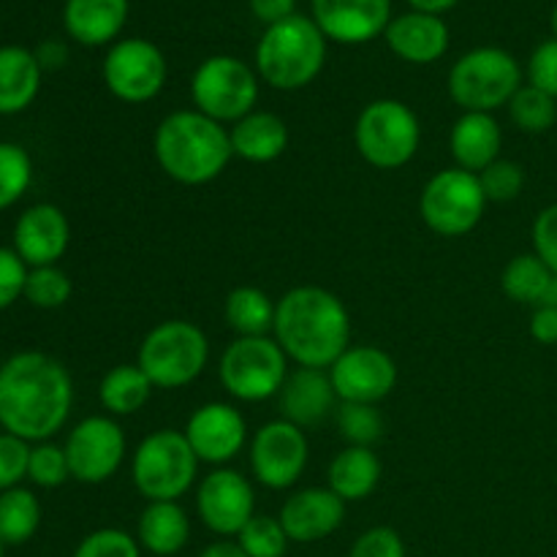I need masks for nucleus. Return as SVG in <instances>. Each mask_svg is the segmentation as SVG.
Listing matches in <instances>:
<instances>
[{
	"label": "nucleus",
	"instance_id": "4c0bfd02",
	"mask_svg": "<svg viewBox=\"0 0 557 557\" xmlns=\"http://www.w3.org/2000/svg\"><path fill=\"white\" fill-rule=\"evenodd\" d=\"M479 183H482L487 201L506 205V201H515L525 188V169L509 158H498L479 174Z\"/></svg>",
	"mask_w": 557,
	"mask_h": 557
},
{
	"label": "nucleus",
	"instance_id": "de8ad7c7",
	"mask_svg": "<svg viewBox=\"0 0 557 557\" xmlns=\"http://www.w3.org/2000/svg\"><path fill=\"white\" fill-rule=\"evenodd\" d=\"M531 337L542 346H557V308H533Z\"/></svg>",
	"mask_w": 557,
	"mask_h": 557
},
{
	"label": "nucleus",
	"instance_id": "f257e3e1",
	"mask_svg": "<svg viewBox=\"0 0 557 557\" xmlns=\"http://www.w3.org/2000/svg\"><path fill=\"white\" fill-rule=\"evenodd\" d=\"M71 406L74 381L49 354H14L0 368V428L5 433L44 444L63 430Z\"/></svg>",
	"mask_w": 557,
	"mask_h": 557
},
{
	"label": "nucleus",
	"instance_id": "a878e982",
	"mask_svg": "<svg viewBox=\"0 0 557 557\" xmlns=\"http://www.w3.org/2000/svg\"><path fill=\"white\" fill-rule=\"evenodd\" d=\"M234 156L248 163H272L286 152L288 128L283 117L264 109H253L228 128Z\"/></svg>",
	"mask_w": 557,
	"mask_h": 557
},
{
	"label": "nucleus",
	"instance_id": "423d86ee",
	"mask_svg": "<svg viewBox=\"0 0 557 557\" xmlns=\"http://www.w3.org/2000/svg\"><path fill=\"white\" fill-rule=\"evenodd\" d=\"M131 476L147 504L180 500L199 476V457L180 430H156L136 446L131 457Z\"/></svg>",
	"mask_w": 557,
	"mask_h": 557
},
{
	"label": "nucleus",
	"instance_id": "49530a36",
	"mask_svg": "<svg viewBox=\"0 0 557 557\" xmlns=\"http://www.w3.org/2000/svg\"><path fill=\"white\" fill-rule=\"evenodd\" d=\"M248 5H250V14L267 27L277 25V22L297 14V0H248Z\"/></svg>",
	"mask_w": 557,
	"mask_h": 557
},
{
	"label": "nucleus",
	"instance_id": "dca6fc26",
	"mask_svg": "<svg viewBox=\"0 0 557 557\" xmlns=\"http://www.w3.org/2000/svg\"><path fill=\"white\" fill-rule=\"evenodd\" d=\"M326 373L341 403L379 406L397 386L395 359L379 346H348Z\"/></svg>",
	"mask_w": 557,
	"mask_h": 557
},
{
	"label": "nucleus",
	"instance_id": "aec40b11",
	"mask_svg": "<svg viewBox=\"0 0 557 557\" xmlns=\"http://www.w3.org/2000/svg\"><path fill=\"white\" fill-rule=\"evenodd\" d=\"M71 243L69 218L54 205H36L20 215L14 226V250L27 267H52L63 259Z\"/></svg>",
	"mask_w": 557,
	"mask_h": 557
},
{
	"label": "nucleus",
	"instance_id": "f03ea898",
	"mask_svg": "<svg viewBox=\"0 0 557 557\" xmlns=\"http://www.w3.org/2000/svg\"><path fill=\"white\" fill-rule=\"evenodd\" d=\"M277 346L299 368L330 370L351 341V319L341 297L321 286H297L277 302Z\"/></svg>",
	"mask_w": 557,
	"mask_h": 557
},
{
	"label": "nucleus",
	"instance_id": "7c9ffc66",
	"mask_svg": "<svg viewBox=\"0 0 557 557\" xmlns=\"http://www.w3.org/2000/svg\"><path fill=\"white\" fill-rule=\"evenodd\" d=\"M555 272L539 259L536 253H520L504 267V275H500V288H504L506 297L511 302L531 305V308H539L547 294L549 283H553Z\"/></svg>",
	"mask_w": 557,
	"mask_h": 557
},
{
	"label": "nucleus",
	"instance_id": "e433bc0d",
	"mask_svg": "<svg viewBox=\"0 0 557 557\" xmlns=\"http://www.w3.org/2000/svg\"><path fill=\"white\" fill-rule=\"evenodd\" d=\"M239 547L248 557H283L288 549V536L281 520L270 515H256L237 536Z\"/></svg>",
	"mask_w": 557,
	"mask_h": 557
},
{
	"label": "nucleus",
	"instance_id": "603ef678",
	"mask_svg": "<svg viewBox=\"0 0 557 557\" xmlns=\"http://www.w3.org/2000/svg\"><path fill=\"white\" fill-rule=\"evenodd\" d=\"M549 30H553V38H557V3L553 5V14H549Z\"/></svg>",
	"mask_w": 557,
	"mask_h": 557
},
{
	"label": "nucleus",
	"instance_id": "6ab92c4d",
	"mask_svg": "<svg viewBox=\"0 0 557 557\" xmlns=\"http://www.w3.org/2000/svg\"><path fill=\"white\" fill-rule=\"evenodd\" d=\"M281 525L288 542L313 544L332 536L346 520V500L330 487H305L288 495L281 509Z\"/></svg>",
	"mask_w": 557,
	"mask_h": 557
},
{
	"label": "nucleus",
	"instance_id": "bb28decb",
	"mask_svg": "<svg viewBox=\"0 0 557 557\" xmlns=\"http://www.w3.org/2000/svg\"><path fill=\"white\" fill-rule=\"evenodd\" d=\"M41 65L25 47H0V114H20L41 90Z\"/></svg>",
	"mask_w": 557,
	"mask_h": 557
},
{
	"label": "nucleus",
	"instance_id": "5701e85b",
	"mask_svg": "<svg viewBox=\"0 0 557 557\" xmlns=\"http://www.w3.org/2000/svg\"><path fill=\"white\" fill-rule=\"evenodd\" d=\"M131 0H65V33L82 47H107L123 33Z\"/></svg>",
	"mask_w": 557,
	"mask_h": 557
},
{
	"label": "nucleus",
	"instance_id": "09e8293b",
	"mask_svg": "<svg viewBox=\"0 0 557 557\" xmlns=\"http://www.w3.org/2000/svg\"><path fill=\"white\" fill-rule=\"evenodd\" d=\"M36 60L41 69H60L69 60V49L60 41H44L41 47L36 49Z\"/></svg>",
	"mask_w": 557,
	"mask_h": 557
},
{
	"label": "nucleus",
	"instance_id": "9b49d317",
	"mask_svg": "<svg viewBox=\"0 0 557 557\" xmlns=\"http://www.w3.org/2000/svg\"><path fill=\"white\" fill-rule=\"evenodd\" d=\"M487 205L479 174L451 166L428 180L419 196V215L441 237H466L482 223Z\"/></svg>",
	"mask_w": 557,
	"mask_h": 557
},
{
	"label": "nucleus",
	"instance_id": "f8f14e48",
	"mask_svg": "<svg viewBox=\"0 0 557 557\" xmlns=\"http://www.w3.org/2000/svg\"><path fill=\"white\" fill-rule=\"evenodd\" d=\"M166 54L147 38H120L103 58V82L117 101H152L166 85Z\"/></svg>",
	"mask_w": 557,
	"mask_h": 557
},
{
	"label": "nucleus",
	"instance_id": "864d4df0",
	"mask_svg": "<svg viewBox=\"0 0 557 557\" xmlns=\"http://www.w3.org/2000/svg\"><path fill=\"white\" fill-rule=\"evenodd\" d=\"M3 547H5V544H3V542H0V557H3Z\"/></svg>",
	"mask_w": 557,
	"mask_h": 557
},
{
	"label": "nucleus",
	"instance_id": "ddd939ff",
	"mask_svg": "<svg viewBox=\"0 0 557 557\" xmlns=\"http://www.w3.org/2000/svg\"><path fill=\"white\" fill-rule=\"evenodd\" d=\"M310 460V444L302 428L275 419L250 441V471L267 490H288L299 482Z\"/></svg>",
	"mask_w": 557,
	"mask_h": 557
},
{
	"label": "nucleus",
	"instance_id": "393cba45",
	"mask_svg": "<svg viewBox=\"0 0 557 557\" xmlns=\"http://www.w3.org/2000/svg\"><path fill=\"white\" fill-rule=\"evenodd\" d=\"M136 542L145 553L156 557L183 553L185 544L190 542L188 511L180 506V500H152L139 515Z\"/></svg>",
	"mask_w": 557,
	"mask_h": 557
},
{
	"label": "nucleus",
	"instance_id": "412c9836",
	"mask_svg": "<svg viewBox=\"0 0 557 557\" xmlns=\"http://www.w3.org/2000/svg\"><path fill=\"white\" fill-rule=\"evenodd\" d=\"M386 44L400 60L413 65H430L449 52V25L444 16L424 14V11H406L392 16L384 33Z\"/></svg>",
	"mask_w": 557,
	"mask_h": 557
},
{
	"label": "nucleus",
	"instance_id": "c9c22d12",
	"mask_svg": "<svg viewBox=\"0 0 557 557\" xmlns=\"http://www.w3.org/2000/svg\"><path fill=\"white\" fill-rule=\"evenodd\" d=\"M71 277L60 270L58 264L52 267H33L27 272V281H25V294L22 297L27 299L30 305L41 310H54V308H63L65 302L71 299Z\"/></svg>",
	"mask_w": 557,
	"mask_h": 557
},
{
	"label": "nucleus",
	"instance_id": "2f4dec72",
	"mask_svg": "<svg viewBox=\"0 0 557 557\" xmlns=\"http://www.w3.org/2000/svg\"><path fill=\"white\" fill-rule=\"evenodd\" d=\"M41 525V504L25 487H11L0 493V542L25 544L36 536Z\"/></svg>",
	"mask_w": 557,
	"mask_h": 557
},
{
	"label": "nucleus",
	"instance_id": "f3484780",
	"mask_svg": "<svg viewBox=\"0 0 557 557\" xmlns=\"http://www.w3.org/2000/svg\"><path fill=\"white\" fill-rule=\"evenodd\" d=\"M183 433L199 462L221 468L243 451L248 441V422L232 403H205L190 413Z\"/></svg>",
	"mask_w": 557,
	"mask_h": 557
},
{
	"label": "nucleus",
	"instance_id": "37998d69",
	"mask_svg": "<svg viewBox=\"0 0 557 557\" xmlns=\"http://www.w3.org/2000/svg\"><path fill=\"white\" fill-rule=\"evenodd\" d=\"M348 557H406V544H403L400 533L386 525H379L364 531L354 542Z\"/></svg>",
	"mask_w": 557,
	"mask_h": 557
},
{
	"label": "nucleus",
	"instance_id": "c85d7f7f",
	"mask_svg": "<svg viewBox=\"0 0 557 557\" xmlns=\"http://www.w3.org/2000/svg\"><path fill=\"white\" fill-rule=\"evenodd\" d=\"M152 389L156 386L139 364H117L101 379L98 400L107 408L109 417H134L150 403Z\"/></svg>",
	"mask_w": 557,
	"mask_h": 557
},
{
	"label": "nucleus",
	"instance_id": "c03bdc74",
	"mask_svg": "<svg viewBox=\"0 0 557 557\" xmlns=\"http://www.w3.org/2000/svg\"><path fill=\"white\" fill-rule=\"evenodd\" d=\"M531 239L533 253L557 275V201L539 212L531 228Z\"/></svg>",
	"mask_w": 557,
	"mask_h": 557
},
{
	"label": "nucleus",
	"instance_id": "5fc2aeb1",
	"mask_svg": "<svg viewBox=\"0 0 557 557\" xmlns=\"http://www.w3.org/2000/svg\"><path fill=\"white\" fill-rule=\"evenodd\" d=\"M0 368H3V362H0Z\"/></svg>",
	"mask_w": 557,
	"mask_h": 557
},
{
	"label": "nucleus",
	"instance_id": "a19ab883",
	"mask_svg": "<svg viewBox=\"0 0 557 557\" xmlns=\"http://www.w3.org/2000/svg\"><path fill=\"white\" fill-rule=\"evenodd\" d=\"M27 466H30L27 441L11 433H0V493L20 487L22 479H27Z\"/></svg>",
	"mask_w": 557,
	"mask_h": 557
},
{
	"label": "nucleus",
	"instance_id": "0eeeda50",
	"mask_svg": "<svg viewBox=\"0 0 557 557\" xmlns=\"http://www.w3.org/2000/svg\"><path fill=\"white\" fill-rule=\"evenodd\" d=\"M522 87V69L500 47H476L457 58L449 71V96L462 112H487L509 107Z\"/></svg>",
	"mask_w": 557,
	"mask_h": 557
},
{
	"label": "nucleus",
	"instance_id": "4468645a",
	"mask_svg": "<svg viewBox=\"0 0 557 557\" xmlns=\"http://www.w3.org/2000/svg\"><path fill=\"white\" fill-rule=\"evenodd\" d=\"M71 479L82 484H103L123 468L125 433L114 417H87L65 438Z\"/></svg>",
	"mask_w": 557,
	"mask_h": 557
},
{
	"label": "nucleus",
	"instance_id": "473e14b6",
	"mask_svg": "<svg viewBox=\"0 0 557 557\" xmlns=\"http://www.w3.org/2000/svg\"><path fill=\"white\" fill-rule=\"evenodd\" d=\"M509 117L522 134H547L557 123V101L533 85H522L509 101Z\"/></svg>",
	"mask_w": 557,
	"mask_h": 557
},
{
	"label": "nucleus",
	"instance_id": "f704fd0d",
	"mask_svg": "<svg viewBox=\"0 0 557 557\" xmlns=\"http://www.w3.org/2000/svg\"><path fill=\"white\" fill-rule=\"evenodd\" d=\"M30 183L33 161L25 147L14 141H0V210L16 205L27 194Z\"/></svg>",
	"mask_w": 557,
	"mask_h": 557
},
{
	"label": "nucleus",
	"instance_id": "6e6552de",
	"mask_svg": "<svg viewBox=\"0 0 557 557\" xmlns=\"http://www.w3.org/2000/svg\"><path fill=\"white\" fill-rule=\"evenodd\" d=\"M422 141L417 112L397 98H379L359 112L354 125V145L359 156L375 169H400L413 161Z\"/></svg>",
	"mask_w": 557,
	"mask_h": 557
},
{
	"label": "nucleus",
	"instance_id": "20e7f679",
	"mask_svg": "<svg viewBox=\"0 0 557 557\" xmlns=\"http://www.w3.org/2000/svg\"><path fill=\"white\" fill-rule=\"evenodd\" d=\"M324 63L326 36L313 16L294 14L270 25L256 44V74L275 90H302L319 79Z\"/></svg>",
	"mask_w": 557,
	"mask_h": 557
},
{
	"label": "nucleus",
	"instance_id": "1a4fd4ad",
	"mask_svg": "<svg viewBox=\"0 0 557 557\" xmlns=\"http://www.w3.org/2000/svg\"><path fill=\"white\" fill-rule=\"evenodd\" d=\"M221 384L234 400L264 403L281 395L288 379V357L275 337H237L218 362Z\"/></svg>",
	"mask_w": 557,
	"mask_h": 557
},
{
	"label": "nucleus",
	"instance_id": "2eb2a0df",
	"mask_svg": "<svg viewBox=\"0 0 557 557\" xmlns=\"http://www.w3.org/2000/svg\"><path fill=\"white\" fill-rule=\"evenodd\" d=\"M196 511L207 531L215 536H239V531L256 517L253 484L232 468H215L196 487Z\"/></svg>",
	"mask_w": 557,
	"mask_h": 557
},
{
	"label": "nucleus",
	"instance_id": "7ed1b4c3",
	"mask_svg": "<svg viewBox=\"0 0 557 557\" xmlns=\"http://www.w3.org/2000/svg\"><path fill=\"white\" fill-rule=\"evenodd\" d=\"M158 166L180 185H207L226 172L234 158L228 128L199 109H177L158 123L152 136Z\"/></svg>",
	"mask_w": 557,
	"mask_h": 557
},
{
	"label": "nucleus",
	"instance_id": "ea45409f",
	"mask_svg": "<svg viewBox=\"0 0 557 557\" xmlns=\"http://www.w3.org/2000/svg\"><path fill=\"white\" fill-rule=\"evenodd\" d=\"M74 557H141V547L120 528H101L82 539Z\"/></svg>",
	"mask_w": 557,
	"mask_h": 557
},
{
	"label": "nucleus",
	"instance_id": "4be33fe9",
	"mask_svg": "<svg viewBox=\"0 0 557 557\" xmlns=\"http://www.w3.org/2000/svg\"><path fill=\"white\" fill-rule=\"evenodd\" d=\"M335 386H332L326 370L297 368L294 373H288L281 389L283 419L302 430L324 422L335 411Z\"/></svg>",
	"mask_w": 557,
	"mask_h": 557
},
{
	"label": "nucleus",
	"instance_id": "9d476101",
	"mask_svg": "<svg viewBox=\"0 0 557 557\" xmlns=\"http://www.w3.org/2000/svg\"><path fill=\"white\" fill-rule=\"evenodd\" d=\"M190 98L201 114L234 125L259 103V74L234 54H212L194 71Z\"/></svg>",
	"mask_w": 557,
	"mask_h": 557
},
{
	"label": "nucleus",
	"instance_id": "39448f33",
	"mask_svg": "<svg viewBox=\"0 0 557 557\" xmlns=\"http://www.w3.org/2000/svg\"><path fill=\"white\" fill-rule=\"evenodd\" d=\"M210 362V343L196 324L169 319L152 326L139 346L136 364L158 389H183L205 373Z\"/></svg>",
	"mask_w": 557,
	"mask_h": 557
},
{
	"label": "nucleus",
	"instance_id": "3c124183",
	"mask_svg": "<svg viewBox=\"0 0 557 557\" xmlns=\"http://www.w3.org/2000/svg\"><path fill=\"white\" fill-rule=\"evenodd\" d=\"M413 11H424V14H435V16H444L446 11L455 9L460 0H406Z\"/></svg>",
	"mask_w": 557,
	"mask_h": 557
},
{
	"label": "nucleus",
	"instance_id": "b1692460",
	"mask_svg": "<svg viewBox=\"0 0 557 557\" xmlns=\"http://www.w3.org/2000/svg\"><path fill=\"white\" fill-rule=\"evenodd\" d=\"M500 145H504V134H500V125L493 114L462 112L457 123L451 125L449 152L457 169L482 174L490 163L500 158Z\"/></svg>",
	"mask_w": 557,
	"mask_h": 557
},
{
	"label": "nucleus",
	"instance_id": "a18cd8bd",
	"mask_svg": "<svg viewBox=\"0 0 557 557\" xmlns=\"http://www.w3.org/2000/svg\"><path fill=\"white\" fill-rule=\"evenodd\" d=\"M27 264L16 256V250L0 248V310L14 305L25 294Z\"/></svg>",
	"mask_w": 557,
	"mask_h": 557
},
{
	"label": "nucleus",
	"instance_id": "cd10ccee",
	"mask_svg": "<svg viewBox=\"0 0 557 557\" xmlns=\"http://www.w3.org/2000/svg\"><path fill=\"white\" fill-rule=\"evenodd\" d=\"M381 473H384V468H381L379 455L373 449H368V446H346L330 462V473H326L330 484L326 487L346 504H357V500H364L368 495L375 493Z\"/></svg>",
	"mask_w": 557,
	"mask_h": 557
},
{
	"label": "nucleus",
	"instance_id": "79ce46f5",
	"mask_svg": "<svg viewBox=\"0 0 557 557\" xmlns=\"http://www.w3.org/2000/svg\"><path fill=\"white\" fill-rule=\"evenodd\" d=\"M525 74L528 85L539 87V90L557 101V38H547V41L533 49Z\"/></svg>",
	"mask_w": 557,
	"mask_h": 557
},
{
	"label": "nucleus",
	"instance_id": "8fccbe9b",
	"mask_svg": "<svg viewBox=\"0 0 557 557\" xmlns=\"http://www.w3.org/2000/svg\"><path fill=\"white\" fill-rule=\"evenodd\" d=\"M199 557H248L245 549L239 547V542H232V539H221V542H212L201 549Z\"/></svg>",
	"mask_w": 557,
	"mask_h": 557
},
{
	"label": "nucleus",
	"instance_id": "72a5a7b5",
	"mask_svg": "<svg viewBox=\"0 0 557 557\" xmlns=\"http://www.w3.org/2000/svg\"><path fill=\"white\" fill-rule=\"evenodd\" d=\"M335 424L348 446L373 449L375 441L384 435V413L379 411V406H368V403H341L335 411Z\"/></svg>",
	"mask_w": 557,
	"mask_h": 557
},
{
	"label": "nucleus",
	"instance_id": "c756f323",
	"mask_svg": "<svg viewBox=\"0 0 557 557\" xmlns=\"http://www.w3.org/2000/svg\"><path fill=\"white\" fill-rule=\"evenodd\" d=\"M275 313L277 302L256 286H237L228 292L223 305L226 324L237 332V337H267L275 326Z\"/></svg>",
	"mask_w": 557,
	"mask_h": 557
},
{
	"label": "nucleus",
	"instance_id": "a211bd4d",
	"mask_svg": "<svg viewBox=\"0 0 557 557\" xmlns=\"http://www.w3.org/2000/svg\"><path fill=\"white\" fill-rule=\"evenodd\" d=\"M310 11L326 41L346 47L384 36L392 22V0H310Z\"/></svg>",
	"mask_w": 557,
	"mask_h": 557
},
{
	"label": "nucleus",
	"instance_id": "58836bf2",
	"mask_svg": "<svg viewBox=\"0 0 557 557\" xmlns=\"http://www.w3.org/2000/svg\"><path fill=\"white\" fill-rule=\"evenodd\" d=\"M27 479L38 487H60L65 479H71L69 457L63 446H54L49 441L30 449V466H27Z\"/></svg>",
	"mask_w": 557,
	"mask_h": 557
}]
</instances>
